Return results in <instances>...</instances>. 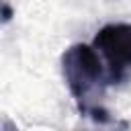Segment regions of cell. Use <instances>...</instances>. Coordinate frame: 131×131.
Instances as JSON below:
<instances>
[{
	"label": "cell",
	"instance_id": "cell-3",
	"mask_svg": "<svg viewBox=\"0 0 131 131\" xmlns=\"http://www.w3.org/2000/svg\"><path fill=\"white\" fill-rule=\"evenodd\" d=\"M10 16H12V10H10L8 2H4V4H2V20H4V23H8V20H10Z\"/></svg>",
	"mask_w": 131,
	"mask_h": 131
},
{
	"label": "cell",
	"instance_id": "cell-2",
	"mask_svg": "<svg viewBox=\"0 0 131 131\" xmlns=\"http://www.w3.org/2000/svg\"><path fill=\"white\" fill-rule=\"evenodd\" d=\"M92 45L104 59L108 84H121L131 76V23H108L100 27Z\"/></svg>",
	"mask_w": 131,
	"mask_h": 131
},
{
	"label": "cell",
	"instance_id": "cell-1",
	"mask_svg": "<svg viewBox=\"0 0 131 131\" xmlns=\"http://www.w3.org/2000/svg\"><path fill=\"white\" fill-rule=\"evenodd\" d=\"M61 72L78 113L94 123H108L111 115L102 104L108 74L94 45H70L61 55Z\"/></svg>",
	"mask_w": 131,
	"mask_h": 131
}]
</instances>
